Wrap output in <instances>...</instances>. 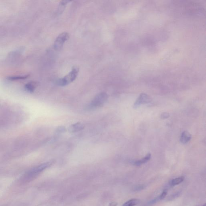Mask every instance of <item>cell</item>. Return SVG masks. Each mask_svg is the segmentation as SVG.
Segmentation results:
<instances>
[{
    "label": "cell",
    "instance_id": "6da1fadb",
    "mask_svg": "<svg viewBox=\"0 0 206 206\" xmlns=\"http://www.w3.org/2000/svg\"><path fill=\"white\" fill-rule=\"evenodd\" d=\"M79 72V68L77 67H73L69 73L67 74L64 77L61 78L58 80L57 84L60 86L68 85L76 79Z\"/></svg>",
    "mask_w": 206,
    "mask_h": 206
},
{
    "label": "cell",
    "instance_id": "7a4b0ae2",
    "mask_svg": "<svg viewBox=\"0 0 206 206\" xmlns=\"http://www.w3.org/2000/svg\"><path fill=\"white\" fill-rule=\"evenodd\" d=\"M107 98L108 96L106 93L102 92L98 94L89 105L88 108L93 109L102 107L107 101Z\"/></svg>",
    "mask_w": 206,
    "mask_h": 206
},
{
    "label": "cell",
    "instance_id": "3957f363",
    "mask_svg": "<svg viewBox=\"0 0 206 206\" xmlns=\"http://www.w3.org/2000/svg\"><path fill=\"white\" fill-rule=\"evenodd\" d=\"M69 38V34L67 32H63L59 35L55 40L54 47L56 50H60L62 48L63 45Z\"/></svg>",
    "mask_w": 206,
    "mask_h": 206
},
{
    "label": "cell",
    "instance_id": "277c9868",
    "mask_svg": "<svg viewBox=\"0 0 206 206\" xmlns=\"http://www.w3.org/2000/svg\"><path fill=\"white\" fill-rule=\"evenodd\" d=\"M53 161H50L49 162L41 164L38 166L36 167L33 168L32 170L28 172V176H36L40 172H42L44 169H46V168L50 166V165H52L53 163Z\"/></svg>",
    "mask_w": 206,
    "mask_h": 206
},
{
    "label": "cell",
    "instance_id": "5b68a950",
    "mask_svg": "<svg viewBox=\"0 0 206 206\" xmlns=\"http://www.w3.org/2000/svg\"><path fill=\"white\" fill-rule=\"evenodd\" d=\"M151 102V99L145 94H141L134 105V107H137L141 104H146Z\"/></svg>",
    "mask_w": 206,
    "mask_h": 206
},
{
    "label": "cell",
    "instance_id": "8992f818",
    "mask_svg": "<svg viewBox=\"0 0 206 206\" xmlns=\"http://www.w3.org/2000/svg\"><path fill=\"white\" fill-rule=\"evenodd\" d=\"M84 127V125L80 122H77L70 126L68 130L70 133H75L83 130Z\"/></svg>",
    "mask_w": 206,
    "mask_h": 206
},
{
    "label": "cell",
    "instance_id": "52a82bcc",
    "mask_svg": "<svg viewBox=\"0 0 206 206\" xmlns=\"http://www.w3.org/2000/svg\"><path fill=\"white\" fill-rule=\"evenodd\" d=\"M192 136L188 132L185 131L183 132L182 134L180 141L183 144L187 143L190 141Z\"/></svg>",
    "mask_w": 206,
    "mask_h": 206
},
{
    "label": "cell",
    "instance_id": "ba28073f",
    "mask_svg": "<svg viewBox=\"0 0 206 206\" xmlns=\"http://www.w3.org/2000/svg\"><path fill=\"white\" fill-rule=\"evenodd\" d=\"M151 157V155L150 153H148L146 157H144L142 159L136 161L134 163V165H137V166H139V165H141L142 164L147 162L148 161L150 160Z\"/></svg>",
    "mask_w": 206,
    "mask_h": 206
},
{
    "label": "cell",
    "instance_id": "9c48e42d",
    "mask_svg": "<svg viewBox=\"0 0 206 206\" xmlns=\"http://www.w3.org/2000/svg\"><path fill=\"white\" fill-rule=\"evenodd\" d=\"M139 203V200L137 199H132L128 200L122 206H135Z\"/></svg>",
    "mask_w": 206,
    "mask_h": 206
},
{
    "label": "cell",
    "instance_id": "30bf717a",
    "mask_svg": "<svg viewBox=\"0 0 206 206\" xmlns=\"http://www.w3.org/2000/svg\"><path fill=\"white\" fill-rule=\"evenodd\" d=\"M36 87V84L34 82L28 83L25 85V89L29 92H33Z\"/></svg>",
    "mask_w": 206,
    "mask_h": 206
},
{
    "label": "cell",
    "instance_id": "8fae6325",
    "mask_svg": "<svg viewBox=\"0 0 206 206\" xmlns=\"http://www.w3.org/2000/svg\"><path fill=\"white\" fill-rule=\"evenodd\" d=\"M184 178L183 176H181V177L173 179L171 181V185L172 186H174L178 185V184L184 181Z\"/></svg>",
    "mask_w": 206,
    "mask_h": 206
},
{
    "label": "cell",
    "instance_id": "7c38bea8",
    "mask_svg": "<svg viewBox=\"0 0 206 206\" xmlns=\"http://www.w3.org/2000/svg\"><path fill=\"white\" fill-rule=\"evenodd\" d=\"M28 77V76H18V77H10L9 78V79L11 80H17L19 79H26V78Z\"/></svg>",
    "mask_w": 206,
    "mask_h": 206
},
{
    "label": "cell",
    "instance_id": "4fadbf2b",
    "mask_svg": "<svg viewBox=\"0 0 206 206\" xmlns=\"http://www.w3.org/2000/svg\"><path fill=\"white\" fill-rule=\"evenodd\" d=\"M167 194V191L166 190H165L163 191L162 193L159 196L160 200H163L166 196Z\"/></svg>",
    "mask_w": 206,
    "mask_h": 206
},
{
    "label": "cell",
    "instance_id": "5bb4252c",
    "mask_svg": "<svg viewBox=\"0 0 206 206\" xmlns=\"http://www.w3.org/2000/svg\"><path fill=\"white\" fill-rule=\"evenodd\" d=\"M160 200V196H159L158 197L156 198L151 200L150 202L148 203V204H149V205H151V204H154V203H157V202L159 201Z\"/></svg>",
    "mask_w": 206,
    "mask_h": 206
},
{
    "label": "cell",
    "instance_id": "9a60e30c",
    "mask_svg": "<svg viewBox=\"0 0 206 206\" xmlns=\"http://www.w3.org/2000/svg\"><path fill=\"white\" fill-rule=\"evenodd\" d=\"M169 116V114L167 113H164L163 114H162L161 117L164 118H167Z\"/></svg>",
    "mask_w": 206,
    "mask_h": 206
},
{
    "label": "cell",
    "instance_id": "2e32d148",
    "mask_svg": "<svg viewBox=\"0 0 206 206\" xmlns=\"http://www.w3.org/2000/svg\"><path fill=\"white\" fill-rule=\"evenodd\" d=\"M202 206H206V204H204V205H203Z\"/></svg>",
    "mask_w": 206,
    "mask_h": 206
}]
</instances>
